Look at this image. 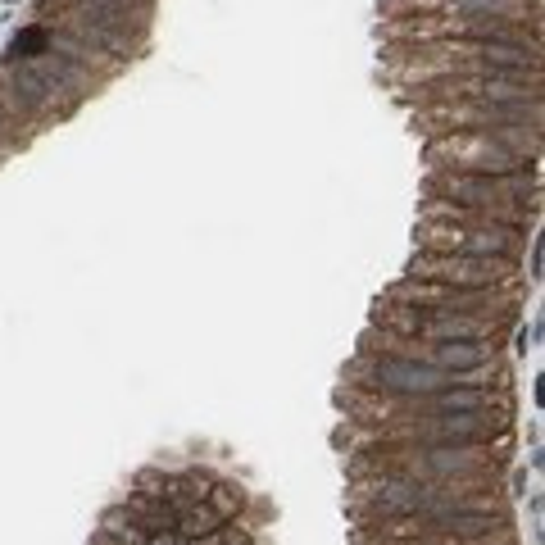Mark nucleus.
<instances>
[{"mask_svg": "<svg viewBox=\"0 0 545 545\" xmlns=\"http://www.w3.org/2000/svg\"><path fill=\"white\" fill-rule=\"evenodd\" d=\"M432 191L450 205H468V209H496L509 218H532L536 214V182H527L523 173L514 178H500V173H446L436 178Z\"/></svg>", "mask_w": 545, "mask_h": 545, "instance_id": "f257e3e1", "label": "nucleus"}, {"mask_svg": "<svg viewBox=\"0 0 545 545\" xmlns=\"http://www.w3.org/2000/svg\"><path fill=\"white\" fill-rule=\"evenodd\" d=\"M432 164H446L450 173H500V178H514L523 173V150L509 146L496 132H459L450 141H436L427 150Z\"/></svg>", "mask_w": 545, "mask_h": 545, "instance_id": "f03ea898", "label": "nucleus"}, {"mask_svg": "<svg viewBox=\"0 0 545 545\" xmlns=\"http://www.w3.org/2000/svg\"><path fill=\"white\" fill-rule=\"evenodd\" d=\"M364 377H368V387L391 391V396H405V400H423V396H436V391H450V387H482L477 382L482 373H446V368L418 364V359H405V355L373 359Z\"/></svg>", "mask_w": 545, "mask_h": 545, "instance_id": "7ed1b4c3", "label": "nucleus"}, {"mask_svg": "<svg viewBox=\"0 0 545 545\" xmlns=\"http://www.w3.org/2000/svg\"><path fill=\"white\" fill-rule=\"evenodd\" d=\"M514 259H473V255H441V250H423L409 264V282H441V287H464V291H496L509 282Z\"/></svg>", "mask_w": 545, "mask_h": 545, "instance_id": "20e7f679", "label": "nucleus"}, {"mask_svg": "<svg viewBox=\"0 0 545 545\" xmlns=\"http://www.w3.org/2000/svg\"><path fill=\"white\" fill-rule=\"evenodd\" d=\"M427 250H441V255H473V259H514L523 246V232L518 228H482V223H432L423 218L418 228Z\"/></svg>", "mask_w": 545, "mask_h": 545, "instance_id": "39448f33", "label": "nucleus"}, {"mask_svg": "<svg viewBox=\"0 0 545 545\" xmlns=\"http://www.w3.org/2000/svg\"><path fill=\"white\" fill-rule=\"evenodd\" d=\"M400 327L409 337H427V341H496L500 323L496 318H477V314H427V309H409L400 305Z\"/></svg>", "mask_w": 545, "mask_h": 545, "instance_id": "423d86ee", "label": "nucleus"}, {"mask_svg": "<svg viewBox=\"0 0 545 545\" xmlns=\"http://www.w3.org/2000/svg\"><path fill=\"white\" fill-rule=\"evenodd\" d=\"M400 355L446 368V373H486L491 368V341H432L427 350H400Z\"/></svg>", "mask_w": 545, "mask_h": 545, "instance_id": "0eeeda50", "label": "nucleus"}, {"mask_svg": "<svg viewBox=\"0 0 545 545\" xmlns=\"http://www.w3.org/2000/svg\"><path fill=\"white\" fill-rule=\"evenodd\" d=\"M10 96L28 114H46L55 105V96H60V87L50 82V73L41 64H10Z\"/></svg>", "mask_w": 545, "mask_h": 545, "instance_id": "6e6552de", "label": "nucleus"}, {"mask_svg": "<svg viewBox=\"0 0 545 545\" xmlns=\"http://www.w3.org/2000/svg\"><path fill=\"white\" fill-rule=\"evenodd\" d=\"M423 414H486L496 409V400L486 396L482 387H450V391H436V396L414 400Z\"/></svg>", "mask_w": 545, "mask_h": 545, "instance_id": "1a4fd4ad", "label": "nucleus"}, {"mask_svg": "<svg viewBox=\"0 0 545 545\" xmlns=\"http://www.w3.org/2000/svg\"><path fill=\"white\" fill-rule=\"evenodd\" d=\"M173 527H178V536H191V541H200V536H209V532H218L223 527V518L214 514V505H187V509H178V518H173Z\"/></svg>", "mask_w": 545, "mask_h": 545, "instance_id": "9d476101", "label": "nucleus"}, {"mask_svg": "<svg viewBox=\"0 0 545 545\" xmlns=\"http://www.w3.org/2000/svg\"><path fill=\"white\" fill-rule=\"evenodd\" d=\"M450 10L468 19H518L527 14V0H450Z\"/></svg>", "mask_w": 545, "mask_h": 545, "instance_id": "9b49d317", "label": "nucleus"}, {"mask_svg": "<svg viewBox=\"0 0 545 545\" xmlns=\"http://www.w3.org/2000/svg\"><path fill=\"white\" fill-rule=\"evenodd\" d=\"M50 50H55V37H50L46 28H23L19 37L10 41V64H32L37 60V55H50Z\"/></svg>", "mask_w": 545, "mask_h": 545, "instance_id": "f8f14e48", "label": "nucleus"}, {"mask_svg": "<svg viewBox=\"0 0 545 545\" xmlns=\"http://www.w3.org/2000/svg\"><path fill=\"white\" fill-rule=\"evenodd\" d=\"M146 545H182V536L173 532V527H155V532L146 536Z\"/></svg>", "mask_w": 545, "mask_h": 545, "instance_id": "ddd939ff", "label": "nucleus"}]
</instances>
